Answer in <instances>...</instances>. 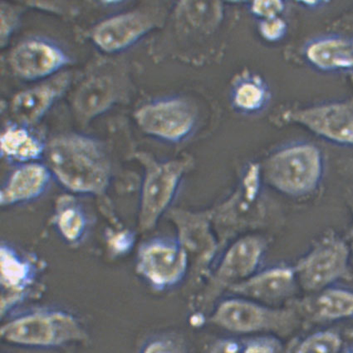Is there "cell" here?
<instances>
[{
    "label": "cell",
    "mask_w": 353,
    "mask_h": 353,
    "mask_svg": "<svg viewBox=\"0 0 353 353\" xmlns=\"http://www.w3.org/2000/svg\"><path fill=\"white\" fill-rule=\"evenodd\" d=\"M70 62V58L59 46L37 38L19 43L10 56L12 70L26 80L46 79Z\"/></svg>",
    "instance_id": "obj_11"
},
{
    "label": "cell",
    "mask_w": 353,
    "mask_h": 353,
    "mask_svg": "<svg viewBox=\"0 0 353 353\" xmlns=\"http://www.w3.org/2000/svg\"><path fill=\"white\" fill-rule=\"evenodd\" d=\"M63 201H66L63 198ZM62 202L57 209L55 225L60 236L69 245H76L82 240L88 229L86 213L75 202Z\"/></svg>",
    "instance_id": "obj_21"
},
{
    "label": "cell",
    "mask_w": 353,
    "mask_h": 353,
    "mask_svg": "<svg viewBox=\"0 0 353 353\" xmlns=\"http://www.w3.org/2000/svg\"><path fill=\"white\" fill-rule=\"evenodd\" d=\"M70 75L63 73L34 88L19 92L11 102V112L20 124L38 123L70 84Z\"/></svg>",
    "instance_id": "obj_14"
},
{
    "label": "cell",
    "mask_w": 353,
    "mask_h": 353,
    "mask_svg": "<svg viewBox=\"0 0 353 353\" xmlns=\"http://www.w3.org/2000/svg\"><path fill=\"white\" fill-rule=\"evenodd\" d=\"M143 353H188L183 345L172 339H158L149 343Z\"/></svg>",
    "instance_id": "obj_28"
},
{
    "label": "cell",
    "mask_w": 353,
    "mask_h": 353,
    "mask_svg": "<svg viewBox=\"0 0 353 353\" xmlns=\"http://www.w3.org/2000/svg\"><path fill=\"white\" fill-rule=\"evenodd\" d=\"M303 56L312 68L320 72L353 70V39L339 35L319 36L306 44Z\"/></svg>",
    "instance_id": "obj_15"
},
{
    "label": "cell",
    "mask_w": 353,
    "mask_h": 353,
    "mask_svg": "<svg viewBox=\"0 0 353 353\" xmlns=\"http://www.w3.org/2000/svg\"><path fill=\"white\" fill-rule=\"evenodd\" d=\"M293 308H273L242 298L226 299L210 316V322L236 334L273 332L288 334L297 325Z\"/></svg>",
    "instance_id": "obj_5"
},
{
    "label": "cell",
    "mask_w": 353,
    "mask_h": 353,
    "mask_svg": "<svg viewBox=\"0 0 353 353\" xmlns=\"http://www.w3.org/2000/svg\"><path fill=\"white\" fill-rule=\"evenodd\" d=\"M1 15H0V39L1 46L5 47L17 28L21 12L17 8L3 2L1 3Z\"/></svg>",
    "instance_id": "obj_24"
},
{
    "label": "cell",
    "mask_w": 353,
    "mask_h": 353,
    "mask_svg": "<svg viewBox=\"0 0 353 353\" xmlns=\"http://www.w3.org/2000/svg\"><path fill=\"white\" fill-rule=\"evenodd\" d=\"M135 120L141 131L156 139L178 144L192 135L197 124V109L180 97L161 99L143 105Z\"/></svg>",
    "instance_id": "obj_6"
},
{
    "label": "cell",
    "mask_w": 353,
    "mask_h": 353,
    "mask_svg": "<svg viewBox=\"0 0 353 353\" xmlns=\"http://www.w3.org/2000/svg\"><path fill=\"white\" fill-rule=\"evenodd\" d=\"M286 10L283 1H254L250 3V13L259 20L279 17Z\"/></svg>",
    "instance_id": "obj_27"
},
{
    "label": "cell",
    "mask_w": 353,
    "mask_h": 353,
    "mask_svg": "<svg viewBox=\"0 0 353 353\" xmlns=\"http://www.w3.org/2000/svg\"><path fill=\"white\" fill-rule=\"evenodd\" d=\"M342 340L334 332L324 331L312 334L300 344L295 353H338Z\"/></svg>",
    "instance_id": "obj_23"
},
{
    "label": "cell",
    "mask_w": 353,
    "mask_h": 353,
    "mask_svg": "<svg viewBox=\"0 0 353 353\" xmlns=\"http://www.w3.org/2000/svg\"><path fill=\"white\" fill-rule=\"evenodd\" d=\"M325 174L322 150L310 142H294L272 153L263 164V180L283 195H312L321 185Z\"/></svg>",
    "instance_id": "obj_2"
},
{
    "label": "cell",
    "mask_w": 353,
    "mask_h": 353,
    "mask_svg": "<svg viewBox=\"0 0 353 353\" xmlns=\"http://www.w3.org/2000/svg\"><path fill=\"white\" fill-rule=\"evenodd\" d=\"M52 173L47 166L39 163L21 164L10 174L2 187V206L24 204L39 198L50 184Z\"/></svg>",
    "instance_id": "obj_16"
},
{
    "label": "cell",
    "mask_w": 353,
    "mask_h": 353,
    "mask_svg": "<svg viewBox=\"0 0 353 353\" xmlns=\"http://www.w3.org/2000/svg\"><path fill=\"white\" fill-rule=\"evenodd\" d=\"M137 158L143 164L145 174L141 189L139 220L141 228L157 225L176 197L182 180L190 167V160L158 161L148 153Z\"/></svg>",
    "instance_id": "obj_3"
},
{
    "label": "cell",
    "mask_w": 353,
    "mask_h": 353,
    "mask_svg": "<svg viewBox=\"0 0 353 353\" xmlns=\"http://www.w3.org/2000/svg\"><path fill=\"white\" fill-rule=\"evenodd\" d=\"M9 340L26 344H46L52 338V327L46 316L32 315L15 321L3 330Z\"/></svg>",
    "instance_id": "obj_20"
},
{
    "label": "cell",
    "mask_w": 353,
    "mask_h": 353,
    "mask_svg": "<svg viewBox=\"0 0 353 353\" xmlns=\"http://www.w3.org/2000/svg\"><path fill=\"white\" fill-rule=\"evenodd\" d=\"M289 26L281 16L259 20V32L263 39L269 43H278L286 37Z\"/></svg>",
    "instance_id": "obj_25"
},
{
    "label": "cell",
    "mask_w": 353,
    "mask_h": 353,
    "mask_svg": "<svg viewBox=\"0 0 353 353\" xmlns=\"http://www.w3.org/2000/svg\"><path fill=\"white\" fill-rule=\"evenodd\" d=\"M241 349L238 340L226 338L216 340L207 353H241Z\"/></svg>",
    "instance_id": "obj_29"
},
{
    "label": "cell",
    "mask_w": 353,
    "mask_h": 353,
    "mask_svg": "<svg viewBox=\"0 0 353 353\" xmlns=\"http://www.w3.org/2000/svg\"><path fill=\"white\" fill-rule=\"evenodd\" d=\"M300 309L315 321H336L353 316V291L328 287L314 298L298 304Z\"/></svg>",
    "instance_id": "obj_18"
},
{
    "label": "cell",
    "mask_w": 353,
    "mask_h": 353,
    "mask_svg": "<svg viewBox=\"0 0 353 353\" xmlns=\"http://www.w3.org/2000/svg\"><path fill=\"white\" fill-rule=\"evenodd\" d=\"M297 282L294 267L276 266L234 284L230 290L242 297L271 304L294 295Z\"/></svg>",
    "instance_id": "obj_12"
},
{
    "label": "cell",
    "mask_w": 353,
    "mask_h": 353,
    "mask_svg": "<svg viewBox=\"0 0 353 353\" xmlns=\"http://www.w3.org/2000/svg\"><path fill=\"white\" fill-rule=\"evenodd\" d=\"M267 245L265 238L247 237L231 246L214 274L206 292L205 302L213 300L227 287L245 281L257 274L265 258Z\"/></svg>",
    "instance_id": "obj_10"
},
{
    "label": "cell",
    "mask_w": 353,
    "mask_h": 353,
    "mask_svg": "<svg viewBox=\"0 0 353 353\" xmlns=\"http://www.w3.org/2000/svg\"><path fill=\"white\" fill-rule=\"evenodd\" d=\"M2 156L21 164L34 163L46 154L43 142L24 125L8 126L0 139Z\"/></svg>",
    "instance_id": "obj_19"
},
{
    "label": "cell",
    "mask_w": 353,
    "mask_h": 353,
    "mask_svg": "<svg viewBox=\"0 0 353 353\" xmlns=\"http://www.w3.org/2000/svg\"><path fill=\"white\" fill-rule=\"evenodd\" d=\"M290 123L303 126L321 139L353 147V105L343 101L294 109L285 113Z\"/></svg>",
    "instance_id": "obj_9"
},
{
    "label": "cell",
    "mask_w": 353,
    "mask_h": 353,
    "mask_svg": "<svg viewBox=\"0 0 353 353\" xmlns=\"http://www.w3.org/2000/svg\"><path fill=\"white\" fill-rule=\"evenodd\" d=\"M298 3L299 6L310 10L320 9L327 3L326 1H300Z\"/></svg>",
    "instance_id": "obj_30"
},
{
    "label": "cell",
    "mask_w": 353,
    "mask_h": 353,
    "mask_svg": "<svg viewBox=\"0 0 353 353\" xmlns=\"http://www.w3.org/2000/svg\"><path fill=\"white\" fill-rule=\"evenodd\" d=\"M351 251L345 239L327 233L294 266L298 281L308 292L319 293L351 277Z\"/></svg>",
    "instance_id": "obj_4"
},
{
    "label": "cell",
    "mask_w": 353,
    "mask_h": 353,
    "mask_svg": "<svg viewBox=\"0 0 353 353\" xmlns=\"http://www.w3.org/2000/svg\"><path fill=\"white\" fill-rule=\"evenodd\" d=\"M241 353H283L281 343L273 336H258L243 345Z\"/></svg>",
    "instance_id": "obj_26"
},
{
    "label": "cell",
    "mask_w": 353,
    "mask_h": 353,
    "mask_svg": "<svg viewBox=\"0 0 353 353\" xmlns=\"http://www.w3.org/2000/svg\"><path fill=\"white\" fill-rule=\"evenodd\" d=\"M347 240L351 254H353V229L350 231V233H348Z\"/></svg>",
    "instance_id": "obj_32"
},
{
    "label": "cell",
    "mask_w": 353,
    "mask_h": 353,
    "mask_svg": "<svg viewBox=\"0 0 353 353\" xmlns=\"http://www.w3.org/2000/svg\"><path fill=\"white\" fill-rule=\"evenodd\" d=\"M270 99L269 85L261 75L246 71L234 80L230 89V101L238 113L257 115L265 111Z\"/></svg>",
    "instance_id": "obj_17"
},
{
    "label": "cell",
    "mask_w": 353,
    "mask_h": 353,
    "mask_svg": "<svg viewBox=\"0 0 353 353\" xmlns=\"http://www.w3.org/2000/svg\"><path fill=\"white\" fill-rule=\"evenodd\" d=\"M48 168L70 192L99 195L108 189L111 165L99 142L84 135L55 137L46 147Z\"/></svg>",
    "instance_id": "obj_1"
},
{
    "label": "cell",
    "mask_w": 353,
    "mask_h": 353,
    "mask_svg": "<svg viewBox=\"0 0 353 353\" xmlns=\"http://www.w3.org/2000/svg\"><path fill=\"white\" fill-rule=\"evenodd\" d=\"M1 277L3 285L20 288L30 278V266L10 245L1 246Z\"/></svg>",
    "instance_id": "obj_22"
},
{
    "label": "cell",
    "mask_w": 353,
    "mask_h": 353,
    "mask_svg": "<svg viewBox=\"0 0 353 353\" xmlns=\"http://www.w3.org/2000/svg\"><path fill=\"white\" fill-rule=\"evenodd\" d=\"M188 269V255L184 245L176 239L153 238L141 246L137 271L157 289L176 286Z\"/></svg>",
    "instance_id": "obj_8"
},
{
    "label": "cell",
    "mask_w": 353,
    "mask_h": 353,
    "mask_svg": "<svg viewBox=\"0 0 353 353\" xmlns=\"http://www.w3.org/2000/svg\"><path fill=\"white\" fill-rule=\"evenodd\" d=\"M341 28L344 30L353 32V16H349L343 23L340 24Z\"/></svg>",
    "instance_id": "obj_31"
},
{
    "label": "cell",
    "mask_w": 353,
    "mask_h": 353,
    "mask_svg": "<svg viewBox=\"0 0 353 353\" xmlns=\"http://www.w3.org/2000/svg\"><path fill=\"white\" fill-rule=\"evenodd\" d=\"M347 353H353V351H352V352H347Z\"/></svg>",
    "instance_id": "obj_33"
},
{
    "label": "cell",
    "mask_w": 353,
    "mask_h": 353,
    "mask_svg": "<svg viewBox=\"0 0 353 353\" xmlns=\"http://www.w3.org/2000/svg\"><path fill=\"white\" fill-rule=\"evenodd\" d=\"M121 95V85L117 75L97 73L77 88L72 107L81 121L88 122L110 109L120 100Z\"/></svg>",
    "instance_id": "obj_13"
},
{
    "label": "cell",
    "mask_w": 353,
    "mask_h": 353,
    "mask_svg": "<svg viewBox=\"0 0 353 353\" xmlns=\"http://www.w3.org/2000/svg\"><path fill=\"white\" fill-rule=\"evenodd\" d=\"M164 20L160 8H141L103 20L92 28L90 36L101 50L112 54L132 46Z\"/></svg>",
    "instance_id": "obj_7"
}]
</instances>
